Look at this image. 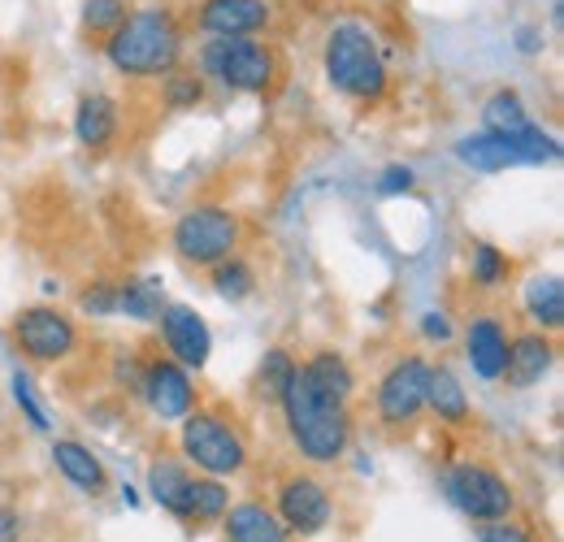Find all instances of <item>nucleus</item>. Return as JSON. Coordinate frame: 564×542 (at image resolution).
<instances>
[{
  "label": "nucleus",
  "instance_id": "obj_1",
  "mask_svg": "<svg viewBox=\"0 0 564 542\" xmlns=\"http://www.w3.org/2000/svg\"><path fill=\"white\" fill-rule=\"evenodd\" d=\"M100 53L113 74L127 83H156L183 66L187 53V18L178 4H131L127 18L100 40Z\"/></svg>",
  "mask_w": 564,
  "mask_h": 542
},
{
  "label": "nucleus",
  "instance_id": "obj_2",
  "mask_svg": "<svg viewBox=\"0 0 564 542\" xmlns=\"http://www.w3.org/2000/svg\"><path fill=\"white\" fill-rule=\"evenodd\" d=\"M279 412L282 430H286V438H291L300 460L339 465L348 456V447H352V408L335 404L322 391H313L308 378L300 373V365H295V373H291V382L282 391Z\"/></svg>",
  "mask_w": 564,
  "mask_h": 542
},
{
  "label": "nucleus",
  "instance_id": "obj_3",
  "mask_svg": "<svg viewBox=\"0 0 564 542\" xmlns=\"http://www.w3.org/2000/svg\"><path fill=\"white\" fill-rule=\"evenodd\" d=\"M322 74L330 83V91H339L344 100L356 105H378L391 91V66L387 53L373 35V26L344 18L326 31L322 40Z\"/></svg>",
  "mask_w": 564,
  "mask_h": 542
},
{
  "label": "nucleus",
  "instance_id": "obj_4",
  "mask_svg": "<svg viewBox=\"0 0 564 542\" xmlns=\"http://www.w3.org/2000/svg\"><path fill=\"white\" fill-rule=\"evenodd\" d=\"M196 74L230 96H270L282 78L279 48L261 35H205L196 48Z\"/></svg>",
  "mask_w": 564,
  "mask_h": 542
},
{
  "label": "nucleus",
  "instance_id": "obj_5",
  "mask_svg": "<svg viewBox=\"0 0 564 542\" xmlns=\"http://www.w3.org/2000/svg\"><path fill=\"white\" fill-rule=\"evenodd\" d=\"M178 456L196 469V474L209 477H239L252 460V447H248V434L243 425L221 412V408H192L183 421H178Z\"/></svg>",
  "mask_w": 564,
  "mask_h": 542
},
{
  "label": "nucleus",
  "instance_id": "obj_6",
  "mask_svg": "<svg viewBox=\"0 0 564 542\" xmlns=\"http://www.w3.org/2000/svg\"><path fill=\"white\" fill-rule=\"evenodd\" d=\"M239 243H243V221L226 204H192L170 230L174 257L192 270H213L217 261L235 257Z\"/></svg>",
  "mask_w": 564,
  "mask_h": 542
},
{
  "label": "nucleus",
  "instance_id": "obj_7",
  "mask_svg": "<svg viewBox=\"0 0 564 542\" xmlns=\"http://www.w3.org/2000/svg\"><path fill=\"white\" fill-rule=\"evenodd\" d=\"M456 161L474 174H503L517 165H552V161H561V139L543 131L539 122H530L517 136L474 131V136L456 139Z\"/></svg>",
  "mask_w": 564,
  "mask_h": 542
},
{
  "label": "nucleus",
  "instance_id": "obj_8",
  "mask_svg": "<svg viewBox=\"0 0 564 542\" xmlns=\"http://www.w3.org/2000/svg\"><path fill=\"white\" fill-rule=\"evenodd\" d=\"M425 391H430V360L409 351V356H395L387 365V373L378 378V391H373V416L382 430L400 434V430H413L425 416Z\"/></svg>",
  "mask_w": 564,
  "mask_h": 542
},
{
  "label": "nucleus",
  "instance_id": "obj_9",
  "mask_svg": "<svg viewBox=\"0 0 564 542\" xmlns=\"http://www.w3.org/2000/svg\"><path fill=\"white\" fill-rule=\"evenodd\" d=\"M443 495H447V503L460 517H469L478 525L482 521H499V517H512V508H517L508 477L499 474V469H491V465H482V460H460V465L443 469Z\"/></svg>",
  "mask_w": 564,
  "mask_h": 542
},
{
  "label": "nucleus",
  "instance_id": "obj_10",
  "mask_svg": "<svg viewBox=\"0 0 564 542\" xmlns=\"http://www.w3.org/2000/svg\"><path fill=\"white\" fill-rule=\"evenodd\" d=\"M9 339L13 347L35 360V365H66L70 356H78L83 335L74 326L70 313L53 308V304H31L9 322Z\"/></svg>",
  "mask_w": 564,
  "mask_h": 542
},
{
  "label": "nucleus",
  "instance_id": "obj_11",
  "mask_svg": "<svg viewBox=\"0 0 564 542\" xmlns=\"http://www.w3.org/2000/svg\"><path fill=\"white\" fill-rule=\"evenodd\" d=\"M274 512H279L282 530L291 539H317L335 521L330 486L313 474H286L279 481V495H274Z\"/></svg>",
  "mask_w": 564,
  "mask_h": 542
},
{
  "label": "nucleus",
  "instance_id": "obj_12",
  "mask_svg": "<svg viewBox=\"0 0 564 542\" xmlns=\"http://www.w3.org/2000/svg\"><path fill=\"white\" fill-rule=\"evenodd\" d=\"M143 408L152 412L156 425H178L192 408L200 404V387L196 373L183 369L170 356H148L143 360V387H140Z\"/></svg>",
  "mask_w": 564,
  "mask_h": 542
},
{
  "label": "nucleus",
  "instance_id": "obj_13",
  "mask_svg": "<svg viewBox=\"0 0 564 542\" xmlns=\"http://www.w3.org/2000/svg\"><path fill=\"white\" fill-rule=\"evenodd\" d=\"M279 22V0H200L192 26L200 35H270Z\"/></svg>",
  "mask_w": 564,
  "mask_h": 542
},
{
  "label": "nucleus",
  "instance_id": "obj_14",
  "mask_svg": "<svg viewBox=\"0 0 564 542\" xmlns=\"http://www.w3.org/2000/svg\"><path fill=\"white\" fill-rule=\"evenodd\" d=\"M156 326H161V343H165V356H170V360H178V365L192 369V373H200V369L209 365L213 330L196 308H187V304H165L161 317H156Z\"/></svg>",
  "mask_w": 564,
  "mask_h": 542
},
{
  "label": "nucleus",
  "instance_id": "obj_15",
  "mask_svg": "<svg viewBox=\"0 0 564 542\" xmlns=\"http://www.w3.org/2000/svg\"><path fill=\"white\" fill-rule=\"evenodd\" d=\"M78 148L87 152H109L118 136H122V100L109 96V91H87L78 96L74 105V122H70Z\"/></svg>",
  "mask_w": 564,
  "mask_h": 542
},
{
  "label": "nucleus",
  "instance_id": "obj_16",
  "mask_svg": "<svg viewBox=\"0 0 564 542\" xmlns=\"http://www.w3.org/2000/svg\"><path fill=\"white\" fill-rule=\"evenodd\" d=\"M192 465L183 460V456H156L152 465H148V499L161 508V512H170L174 521H183V525H192Z\"/></svg>",
  "mask_w": 564,
  "mask_h": 542
},
{
  "label": "nucleus",
  "instance_id": "obj_17",
  "mask_svg": "<svg viewBox=\"0 0 564 542\" xmlns=\"http://www.w3.org/2000/svg\"><path fill=\"white\" fill-rule=\"evenodd\" d=\"M552 369H556V339H552V335H543V330H521V335L508 339V365H503L508 387L530 391V387H539Z\"/></svg>",
  "mask_w": 564,
  "mask_h": 542
},
{
  "label": "nucleus",
  "instance_id": "obj_18",
  "mask_svg": "<svg viewBox=\"0 0 564 542\" xmlns=\"http://www.w3.org/2000/svg\"><path fill=\"white\" fill-rule=\"evenodd\" d=\"M508 326L491 317V313H478L469 326H465V360L474 369V378L482 382H503V365H508Z\"/></svg>",
  "mask_w": 564,
  "mask_h": 542
},
{
  "label": "nucleus",
  "instance_id": "obj_19",
  "mask_svg": "<svg viewBox=\"0 0 564 542\" xmlns=\"http://www.w3.org/2000/svg\"><path fill=\"white\" fill-rule=\"evenodd\" d=\"M300 373H304V378H308V387H313V391H322L326 400L352 408L356 369L339 347H317L313 356H304V360H300Z\"/></svg>",
  "mask_w": 564,
  "mask_h": 542
},
{
  "label": "nucleus",
  "instance_id": "obj_20",
  "mask_svg": "<svg viewBox=\"0 0 564 542\" xmlns=\"http://www.w3.org/2000/svg\"><path fill=\"white\" fill-rule=\"evenodd\" d=\"M221 530H226V542H291L279 512L265 499H230Z\"/></svg>",
  "mask_w": 564,
  "mask_h": 542
},
{
  "label": "nucleus",
  "instance_id": "obj_21",
  "mask_svg": "<svg viewBox=\"0 0 564 542\" xmlns=\"http://www.w3.org/2000/svg\"><path fill=\"white\" fill-rule=\"evenodd\" d=\"M53 465H57V474L66 477L78 495L100 499V495L109 490V469H105L100 456H96L87 443H78V438H53Z\"/></svg>",
  "mask_w": 564,
  "mask_h": 542
},
{
  "label": "nucleus",
  "instance_id": "obj_22",
  "mask_svg": "<svg viewBox=\"0 0 564 542\" xmlns=\"http://www.w3.org/2000/svg\"><path fill=\"white\" fill-rule=\"evenodd\" d=\"M425 412L438 416V425H469L474 421V404L465 395V382L456 378V369L447 365H430V391H425Z\"/></svg>",
  "mask_w": 564,
  "mask_h": 542
},
{
  "label": "nucleus",
  "instance_id": "obj_23",
  "mask_svg": "<svg viewBox=\"0 0 564 542\" xmlns=\"http://www.w3.org/2000/svg\"><path fill=\"white\" fill-rule=\"evenodd\" d=\"M521 308L534 330L556 335L564 326V278L561 273H534L521 291Z\"/></svg>",
  "mask_w": 564,
  "mask_h": 542
},
{
  "label": "nucleus",
  "instance_id": "obj_24",
  "mask_svg": "<svg viewBox=\"0 0 564 542\" xmlns=\"http://www.w3.org/2000/svg\"><path fill=\"white\" fill-rule=\"evenodd\" d=\"M530 122H534V118H530L521 91H512V87H499V91H491V96L482 100V131H491V136H517V131H525Z\"/></svg>",
  "mask_w": 564,
  "mask_h": 542
},
{
  "label": "nucleus",
  "instance_id": "obj_25",
  "mask_svg": "<svg viewBox=\"0 0 564 542\" xmlns=\"http://www.w3.org/2000/svg\"><path fill=\"white\" fill-rule=\"evenodd\" d=\"M165 308V291L156 278H127L118 282V317H131V322H156Z\"/></svg>",
  "mask_w": 564,
  "mask_h": 542
},
{
  "label": "nucleus",
  "instance_id": "obj_26",
  "mask_svg": "<svg viewBox=\"0 0 564 542\" xmlns=\"http://www.w3.org/2000/svg\"><path fill=\"white\" fill-rule=\"evenodd\" d=\"M295 365H300V360H295L286 347H270V351L261 356L257 373H252V395H257L261 404L279 408L282 391H286V382H291V373H295Z\"/></svg>",
  "mask_w": 564,
  "mask_h": 542
},
{
  "label": "nucleus",
  "instance_id": "obj_27",
  "mask_svg": "<svg viewBox=\"0 0 564 542\" xmlns=\"http://www.w3.org/2000/svg\"><path fill=\"white\" fill-rule=\"evenodd\" d=\"M209 273H213L209 282H213V291H217V300H226V304H243L248 295H257V282H261L257 270H252L239 252L226 257V261H217Z\"/></svg>",
  "mask_w": 564,
  "mask_h": 542
},
{
  "label": "nucleus",
  "instance_id": "obj_28",
  "mask_svg": "<svg viewBox=\"0 0 564 542\" xmlns=\"http://www.w3.org/2000/svg\"><path fill=\"white\" fill-rule=\"evenodd\" d=\"M230 508V486L226 477L192 474V525H217Z\"/></svg>",
  "mask_w": 564,
  "mask_h": 542
},
{
  "label": "nucleus",
  "instance_id": "obj_29",
  "mask_svg": "<svg viewBox=\"0 0 564 542\" xmlns=\"http://www.w3.org/2000/svg\"><path fill=\"white\" fill-rule=\"evenodd\" d=\"M508 278H512V257H508L499 243L478 239V243L469 248V282H474L478 291H495V286H503Z\"/></svg>",
  "mask_w": 564,
  "mask_h": 542
},
{
  "label": "nucleus",
  "instance_id": "obj_30",
  "mask_svg": "<svg viewBox=\"0 0 564 542\" xmlns=\"http://www.w3.org/2000/svg\"><path fill=\"white\" fill-rule=\"evenodd\" d=\"M161 83V105L174 109V113H187V109H200L205 105V78L196 69H170Z\"/></svg>",
  "mask_w": 564,
  "mask_h": 542
},
{
  "label": "nucleus",
  "instance_id": "obj_31",
  "mask_svg": "<svg viewBox=\"0 0 564 542\" xmlns=\"http://www.w3.org/2000/svg\"><path fill=\"white\" fill-rule=\"evenodd\" d=\"M127 9H131V0H83V13H78L83 35L87 40H105L127 18Z\"/></svg>",
  "mask_w": 564,
  "mask_h": 542
},
{
  "label": "nucleus",
  "instance_id": "obj_32",
  "mask_svg": "<svg viewBox=\"0 0 564 542\" xmlns=\"http://www.w3.org/2000/svg\"><path fill=\"white\" fill-rule=\"evenodd\" d=\"M9 391H13V404L22 408V416H26V425L31 430H40V434H48L53 430V416H48V408H44V400L35 395V378L31 373H13L9 378Z\"/></svg>",
  "mask_w": 564,
  "mask_h": 542
},
{
  "label": "nucleus",
  "instance_id": "obj_33",
  "mask_svg": "<svg viewBox=\"0 0 564 542\" xmlns=\"http://www.w3.org/2000/svg\"><path fill=\"white\" fill-rule=\"evenodd\" d=\"M83 317H118V282H87L78 291Z\"/></svg>",
  "mask_w": 564,
  "mask_h": 542
},
{
  "label": "nucleus",
  "instance_id": "obj_34",
  "mask_svg": "<svg viewBox=\"0 0 564 542\" xmlns=\"http://www.w3.org/2000/svg\"><path fill=\"white\" fill-rule=\"evenodd\" d=\"M478 542H539V534L517 517H499V521L478 525Z\"/></svg>",
  "mask_w": 564,
  "mask_h": 542
},
{
  "label": "nucleus",
  "instance_id": "obj_35",
  "mask_svg": "<svg viewBox=\"0 0 564 542\" xmlns=\"http://www.w3.org/2000/svg\"><path fill=\"white\" fill-rule=\"evenodd\" d=\"M413 187H417V170H413V165H387V170L378 174V183H373V192H378L382 200L409 196Z\"/></svg>",
  "mask_w": 564,
  "mask_h": 542
},
{
  "label": "nucleus",
  "instance_id": "obj_36",
  "mask_svg": "<svg viewBox=\"0 0 564 542\" xmlns=\"http://www.w3.org/2000/svg\"><path fill=\"white\" fill-rule=\"evenodd\" d=\"M109 378H113V387H118V391H131V395H140L143 360H140V356H131V351L113 356V369H109Z\"/></svg>",
  "mask_w": 564,
  "mask_h": 542
},
{
  "label": "nucleus",
  "instance_id": "obj_37",
  "mask_svg": "<svg viewBox=\"0 0 564 542\" xmlns=\"http://www.w3.org/2000/svg\"><path fill=\"white\" fill-rule=\"evenodd\" d=\"M422 339H430V343H447L452 335H456V326H452V317L447 313H438V308H430V313H422Z\"/></svg>",
  "mask_w": 564,
  "mask_h": 542
},
{
  "label": "nucleus",
  "instance_id": "obj_38",
  "mask_svg": "<svg viewBox=\"0 0 564 542\" xmlns=\"http://www.w3.org/2000/svg\"><path fill=\"white\" fill-rule=\"evenodd\" d=\"M543 48H547V40H543V31H539V26H521V31H517V53L539 57Z\"/></svg>",
  "mask_w": 564,
  "mask_h": 542
},
{
  "label": "nucleus",
  "instance_id": "obj_39",
  "mask_svg": "<svg viewBox=\"0 0 564 542\" xmlns=\"http://www.w3.org/2000/svg\"><path fill=\"white\" fill-rule=\"evenodd\" d=\"M22 534V517L13 508H0V542H13Z\"/></svg>",
  "mask_w": 564,
  "mask_h": 542
},
{
  "label": "nucleus",
  "instance_id": "obj_40",
  "mask_svg": "<svg viewBox=\"0 0 564 542\" xmlns=\"http://www.w3.org/2000/svg\"><path fill=\"white\" fill-rule=\"evenodd\" d=\"M122 503H127V508H140V490H135L131 481H122Z\"/></svg>",
  "mask_w": 564,
  "mask_h": 542
},
{
  "label": "nucleus",
  "instance_id": "obj_41",
  "mask_svg": "<svg viewBox=\"0 0 564 542\" xmlns=\"http://www.w3.org/2000/svg\"><path fill=\"white\" fill-rule=\"evenodd\" d=\"M165 4H174V0H165Z\"/></svg>",
  "mask_w": 564,
  "mask_h": 542
}]
</instances>
